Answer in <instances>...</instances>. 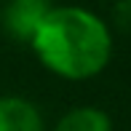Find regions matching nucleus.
<instances>
[{
	"mask_svg": "<svg viewBox=\"0 0 131 131\" xmlns=\"http://www.w3.org/2000/svg\"><path fill=\"white\" fill-rule=\"evenodd\" d=\"M115 21L121 29L131 32V0H118L115 5Z\"/></svg>",
	"mask_w": 131,
	"mask_h": 131,
	"instance_id": "obj_5",
	"label": "nucleus"
},
{
	"mask_svg": "<svg viewBox=\"0 0 131 131\" xmlns=\"http://www.w3.org/2000/svg\"><path fill=\"white\" fill-rule=\"evenodd\" d=\"M53 11L51 0H8L3 8V27L19 43H32L35 32Z\"/></svg>",
	"mask_w": 131,
	"mask_h": 131,
	"instance_id": "obj_2",
	"label": "nucleus"
},
{
	"mask_svg": "<svg viewBox=\"0 0 131 131\" xmlns=\"http://www.w3.org/2000/svg\"><path fill=\"white\" fill-rule=\"evenodd\" d=\"M29 46L46 70L67 80L99 75L112 56L110 27L80 5H53Z\"/></svg>",
	"mask_w": 131,
	"mask_h": 131,
	"instance_id": "obj_1",
	"label": "nucleus"
},
{
	"mask_svg": "<svg viewBox=\"0 0 131 131\" xmlns=\"http://www.w3.org/2000/svg\"><path fill=\"white\" fill-rule=\"evenodd\" d=\"M53 131H112V123L107 112L96 110V107H78L62 115Z\"/></svg>",
	"mask_w": 131,
	"mask_h": 131,
	"instance_id": "obj_4",
	"label": "nucleus"
},
{
	"mask_svg": "<svg viewBox=\"0 0 131 131\" xmlns=\"http://www.w3.org/2000/svg\"><path fill=\"white\" fill-rule=\"evenodd\" d=\"M0 131H43V118L29 99L0 96Z\"/></svg>",
	"mask_w": 131,
	"mask_h": 131,
	"instance_id": "obj_3",
	"label": "nucleus"
}]
</instances>
